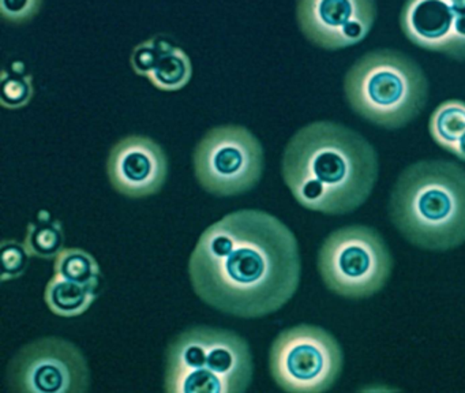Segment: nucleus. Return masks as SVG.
<instances>
[{
    "mask_svg": "<svg viewBox=\"0 0 465 393\" xmlns=\"http://www.w3.org/2000/svg\"><path fill=\"white\" fill-rule=\"evenodd\" d=\"M7 385L15 393H85L91 371L81 349L61 338L32 341L7 368Z\"/></svg>",
    "mask_w": 465,
    "mask_h": 393,
    "instance_id": "nucleus-9",
    "label": "nucleus"
},
{
    "mask_svg": "<svg viewBox=\"0 0 465 393\" xmlns=\"http://www.w3.org/2000/svg\"><path fill=\"white\" fill-rule=\"evenodd\" d=\"M43 0H0V11L5 19L23 24L37 15Z\"/></svg>",
    "mask_w": 465,
    "mask_h": 393,
    "instance_id": "nucleus-21",
    "label": "nucleus"
},
{
    "mask_svg": "<svg viewBox=\"0 0 465 393\" xmlns=\"http://www.w3.org/2000/svg\"><path fill=\"white\" fill-rule=\"evenodd\" d=\"M29 253L25 243L15 239H5L2 242V281L20 277L28 269Z\"/></svg>",
    "mask_w": 465,
    "mask_h": 393,
    "instance_id": "nucleus-19",
    "label": "nucleus"
},
{
    "mask_svg": "<svg viewBox=\"0 0 465 393\" xmlns=\"http://www.w3.org/2000/svg\"><path fill=\"white\" fill-rule=\"evenodd\" d=\"M282 171L285 185L302 207L344 215L371 196L380 164L377 150L358 131L318 120L304 126L288 142Z\"/></svg>",
    "mask_w": 465,
    "mask_h": 393,
    "instance_id": "nucleus-2",
    "label": "nucleus"
},
{
    "mask_svg": "<svg viewBox=\"0 0 465 393\" xmlns=\"http://www.w3.org/2000/svg\"><path fill=\"white\" fill-rule=\"evenodd\" d=\"M64 234L61 221L48 212H40L28 227L25 246L32 256L54 258L64 250Z\"/></svg>",
    "mask_w": 465,
    "mask_h": 393,
    "instance_id": "nucleus-16",
    "label": "nucleus"
},
{
    "mask_svg": "<svg viewBox=\"0 0 465 393\" xmlns=\"http://www.w3.org/2000/svg\"><path fill=\"white\" fill-rule=\"evenodd\" d=\"M342 366L344 354L339 341L314 325L282 330L269 355L272 377L285 392H326L336 384Z\"/></svg>",
    "mask_w": 465,
    "mask_h": 393,
    "instance_id": "nucleus-7",
    "label": "nucleus"
},
{
    "mask_svg": "<svg viewBox=\"0 0 465 393\" xmlns=\"http://www.w3.org/2000/svg\"><path fill=\"white\" fill-rule=\"evenodd\" d=\"M454 13V48L451 57L465 60V0H449Z\"/></svg>",
    "mask_w": 465,
    "mask_h": 393,
    "instance_id": "nucleus-22",
    "label": "nucleus"
},
{
    "mask_svg": "<svg viewBox=\"0 0 465 393\" xmlns=\"http://www.w3.org/2000/svg\"><path fill=\"white\" fill-rule=\"evenodd\" d=\"M391 221L418 247L448 251L465 242V169L448 160L411 164L391 191Z\"/></svg>",
    "mask_w": 465,
    "mask_h": 393,
    "instance_id": "nucleus-3",
    "label": "nucleus"
},
{
    "mask_svg": "<svg viewBox=\"0 0 465 393\" xmlns=\"http://www.w3.org/2000/svg\"><path fill=\"white\" fill-rule=\"evenodd\" d=\"M318 269L334 294L364 299L388 283L393 258L380 232L366 226H350L326 237L318 254Z\"/></svg>",
    "mask_w": 465,
    "mask_h": 393,
    "instance_id": "nucleus-6",
    "label": "nucleus"
},
{
    "mask_svg": "<svg viewBox=\"0 0 465 393\" xmlns=\"http://www.w3.org/2000/svg\"><path fill=\"white\" fill-rule=\"evenodd\" d=\"M377 0H298L296 19L304 37L323 49L361 43L377 21Z\"/></svg>",
    "mask_w": 465,
    "mask_h": 393,
    "instance_id": "nucleus-10",
    "label": "nucleus"
},
{
    "mask_svg": "<svg viewBox=\"0 0 465 393\" xmlns=\"http://www.w3.org/2000/svg\"><path fill=\"white\" fill-rule=\"evenodd\" d=\"M429 131L435 144L465 161V103L448 100L430 116Z\"/></svg>",
    "mask_w": 465,
    "mask_h": 393,
    "instance_id": "nucleus-13",
    "label": "nucleus"
},
{
    "mask_svg": "<svg viewBox=\"0 0 465 393\" xmlns=\"http://www.w3.org/2000/svg\"><path fill=\"white\" fill-rule=\"evenodd\" d=\"M34 82L32 76L23 70L2 73V95L0 103L5 108L18 109L25 106L34 97Z\"/></svg>",
    "mask_w": 465,
    "mask_h": 393,
    "instance_id": "nucleus-18",
    "label": "nucleus"
},
{
    "mask_svg": "<svg viewBox=\"0 0 465 393\" xmlns=\"http://www.w3.org/2000/svg\"><path fill=\"white\" fill-rule=\"evenodd\" d=\"M192 76V62L186 52L167 41L148 79L157 89L175 92L183 89Z\"/></svg>",
    "mask_w": 465,
    "mask_h": 393,
    "instance_id": "nucleus-15",
    "label": "nucleus"
},
{
    "mask_svg": "<svg viewBox=\"0 0 465 393\" xmlns=\"http://www.w3.org/2000/svg\"><path fill=\"white\" fill-rule=\"evenodd\" d=\"M165 43L167 41H165L164 35H159L151 38V40L138 44L133 51L132 59H130L133 70L138 76H148V74L156 66L157 59H159Z\"/></svg>",
    "mask_w": 465,
    "mask_h": 393,
    "instance_id": "nucleus-20",
    "label": "nucleus"
},
{
    "mask_svg": "<svg viewBox=\"0 0 465 393\" xmlns=\"http://www.w3.org/2000/svg\"><path fill=\"white\" fill-rule=\"evenodd\" d=\"M195 177L208 193L232 196L252 190L263 172V149L243 126H219L198 142Z\"/></svg>",
    "mask_w": 465,
    "mask_h": 393,
    "instance_id": "nucleus-8",
    "label": "nucleus"
},
{
    "mask_svg": "<svg viewBox=\"0 0 465 393\" xmlns=\"http://www.w3.org/2000/svg\"><path fill=\"white\" fill-rule=\"evenodd\" d=\"M429 93L423 68L396 49L367 52L344 76V95L352 111L391 130L415 120L426 106Z\"/></svg>",
    "mask_w": 465,
    "mask_h": 393,
    "instance_id": "nucleus-4",
    "label": "nucleus"
},
{
    "mask_svg": "<svg viewBox=\"0 0 465 393\" xmlns=\"http://www.w3.org/2000/svg\"><path fill=\"white\" fill-rule=\"evenodd\" d=\"M298 240L262 210L230 213L203 231L189 273L200 299L241 318L280 310L301 283Z\"/></svg>",
    "mask_w": 465,
    "mask_h": 393,
    "instance_id": "nucleus-1",
    "label": "nucleus"
},
{
    "mask_svg": "<svg viewBox=\"0 0 465 393\" xmlns=\"http://www.w3.org/2000/svg\"><path fill=\"white\" fill-rule=\"evenodd\" d=\"M55 275L99 289L102 270L96 259L83 248H64L55 257Z\"/></svg>",
    "mask_w": 465,
    "mask_h": 393,
    "instance_id": "nucleus-17",
    "label": "nucleus"
},
{
    "mask_svg": "<svg viewBox=\"0 0 465 393\" xmlns=\"http://www.w3.org/2000/svg\"><path fill=\"white\" fill-rule=\"evenodd\" d=\"M111 185L130 198L159 193L167 180L168 158L149 136H129L111 149L107 161Z\"/></svg>",
    "mask_w": 465,
    "mask_h": 393,
    "instance_id": "nucleus-11",
    "label": "nucleus"
},
{
    "mask_svg": "<svg viewBox=\"0 0 465 393\" xmlns=\"http://www.w3.org/2000/svg\"><path fill=\"white\" fill-rule=\"evenodd\" d=\"M96 297L97 291L92 287L66 280L58 275L51 278L45 292V303L51 311L67 318L85 313Z\"/></svg>",
    "mask_w": 465,
    "mask_h": 393,
    "instance_id": "nucleus-14",
    "label": "nucleus"
},
{
    "mask_svg": "<svg viewBox=\"0 0 465 393\" xmlns=\"http://www.w3.org/2000/svg\"><path fill=\"white\" fill-rule=\"evenodd\" d=\"M252 379L249 344L232 330L193 327L168 346L167 393H244Z\"/></svg>",
    "mask_w": 465,
    "mask_h": 393,
    "instance_id": "nucleus-5",
    "label": "nucleus"
},
{
    "mask_svg": "<svg viewBox=\"0 0 465 393\" xmlns=\"http://www.w3.org/2000/svg\"><path fill=\"white\" fill-rule=\"evenodd\" d=\"M400 26L413 45L451 57L454 13L449 0H407L400 13Z\"/></svg>",
    "mask_w": 465,
    "mask_h": 393,
    "instance_id": "nucleus-12",
    "label": "nucleus"
}]
</instances>
